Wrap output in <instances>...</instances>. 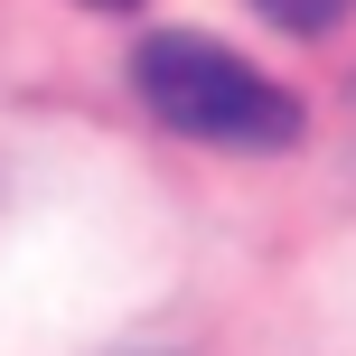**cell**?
Listing matches in <instances>:
<instances>
[{
  "label": "cell",
  "instance_id": "1",
  "mask_svg": "<svg viewBox=\"0 0 356 356\" xmlns=\"http://www.w3.org/2000/svg\"><path fill=\"white\" fill-rule=\"evenodd\" d=\"M131 85H141V104L160 113L169 131H188V141H216V150H291L300 141V104H291L253 56L216 47V38H197V29L141 38Z\"/></svg>",
  "mask_w": 356,
  "mask_h": 356
},
{
  "label": "cell",
  "instance_id": "2",
  "mask_svg": "<svg viewBox=\"0 0 356 356\" xmlns=\"http://www.w3.org/2000/svg\"><path fill=\"white\" fill-rule=\"evenodd\" d=\"M253 10H263L272 29H291V38H328V29L356 10V0H253Z\"/></svg>",
  "mask_w": 356,
  "mask_h": 356
},
{
  "label": "cell",
  "instance_id": "3",
  "mask_svg": "<svg viewBox=\"0 0 356 356\" xmlns=\"http://www.w3.org/2000/svg\"><path fill=\"white\" fill-rule=\"evenodd\" d=\"M85 10H131V0H85Z\"/></svg>",
  "mask_w": 356,
  "mask_h": 356
}]
</instances>
